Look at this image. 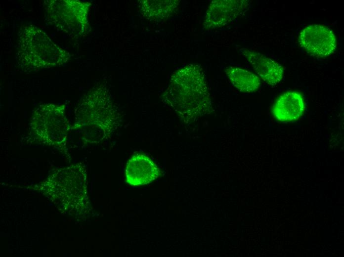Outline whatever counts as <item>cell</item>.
I'll use <instances>...</instances> for the list:
<instances>
[{"instance_id": "1", "label": "cell", "mask_w": 344, "mask_h": 257, "mask_svg": "<svg viewBox=\"0 0 344 257\" xmlns=\"http://www.w3.org/2000/svg\"><path fill=\"white\" fill-rule=\"evenodd\" d=\"M161 99L185 124L214 111L206 75L197 64H190L175 72Z\"/></svg>"}, {"instance_id": "2", "label": "cell", "mask_w": 344, "mask_h": 257, "mask_svg": "<svg viewBox=\"0 0 344 257\" xmlns=\"http://www.w3.org/2000/svg\"><path fill=\"white\" fill-rule=\"evenodd\" d=\"M74 113L72 129L78 130L86 143H98L109 138L121 122V114L103 85L93 87L83 96Z\"/></svg>"}, {"instance_id": "3", "label": "cell", "mask_w": 344, "mask_h": 257, "mask_svg": "<svg viewBox=\"0 0 344 257\" xmlns=\"http://www.w3.org/2000/svg\"><path fill=\"white\" fill-rule=\"evenodd\" d=\"M18 35L15 58L24 72L60 66L70 58L69 52L58 46L36 26L21 27Z\"/></svg>"}, {"instance_id": "4", "label": "cell", "mask_w": 344, "mask_h": 257, "mask_svg": "<svg viewBox=\"0 0 344 257\" xmlns=\"http://www.w3.org/2000/svg\"><path fill=\"white\" fill-rule=\"evenodd\" d=\"M64 105L47 103L39 105L32 112L29 123L32 136L44 144L59 147L65 144L72 126Z\"/></svg>"}, {"instance_id": "5", "label": "cell", "mask_w": 344, "mask_h": 257, "mask_svg": "<svg viewBox=\"0 0 344 257\" xmlns=\"http://www.w3.org/2000/svg\"><path fill=\"white\" fill-rule=\"evenodd\" d=\"M89 5L88 2L75 0H47L43 3L48 22L74 38L86 30Z\"/></svg>"}, {"instance_id": "6", "label": "cell", "mask_w": 344, "mask_h": 257, "mask_svg": "<svg viewBox=\"0 0 344 257\" xmlns=\"http://www.w3.org/2000/svg\"><path fill=\"white\" fill-rule=\"evenodd\" d=\"M299 42L305 51L317 57L330 56L337 45L333 31L320 24H311L304 28L300 33Z\"/></svg>"}, {"instance_id": "7", "label": "cell", "mask_w": 344, "mask_h": 257, "mask_svg": "<svg viewBox=\"0 0 344 257\" xmlns=\"http://www.w3.org/2000/svg\"><path fill=\"white\" fill-rule=\"evenodd\" d=\"M251 0H214L204 15V29L208 31L222 27L244 13L250 7Z\"/></svg>"}, {"instance_id": "8", "label": "cell", "mask_w": 344, "mask_h": 257, "mask_svg": "<svg viewBox=\"0 0 344 257\" xmlns=\"http://www.w3.org/2000/svg\"><path fill=\"white\" fill-rule=\"evenodd\" d=\"M237 50L248 61L258 76L269 85L275 86L283 79L284 68L274 60L246 48H238Z\"/></svg>"}, {"instance_id": "9", "label": "cell", "mask_w": 344, "mask_h": 257, "mask_svg": "<svg viewBox=\"0 0 344 257\" xmlns=\"http://www.w3.org/2000/svg\"><path fill=\"white\" fill-rule=\"evenodd\" d=\"M160 174L157 165L150 158L142 154H135L129 159L125 170L127 182L132 186L148 184Z\"/></svg>"}, {"instance_id": "10", "label": "cell", "mask_w": 344, "mask_h": 257, "mask_svg": "<svg viewBox=\"0 0 344 257\" xmlns=\"http://www.w3.org/2000/svg\"><path fill=\"white\" fill-rule=\"evenodd\" d=\"M305 103L302 94L296 91L281 94L274 103L273 116L281 122H291L298 120L303 114Z\"/></svg>"}, {"instance_id": "11", "label": "cell", "mask_w": 344, "mask_h": 257, "mask_svg": "<svg viewBox=\"0 0 344 257\" xmlns=\"http://www.w3.org/2000/svg\"><path fill=\"white\" fill-rule=\"evenodd\" d=\"M224 71L231 84L241 92H255L260 86L258 76L247 70L229 66L225 68Z\"/></svg>"}, {"instance_id": "12", "label": "cell", "mask_w": 344, "mask_h": 257, "mask_svg": "<svg viewBox=\"0 0 344 257\" xmlns=\"http://www.w3.org/2000/svg\"><path fill=\"white\" fill-rule=\"evenodd\" d=\"M180 0H144L141 2V9L147 18L158 21L166 20L174 12Z\"/></svg>"}]
</instances>
